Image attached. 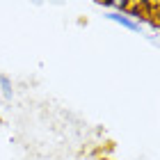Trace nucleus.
<instances>
[{"label": "nucleus", "mask_w": 160, "mask_h": 160, "mask_svg": "<svg viewBox=\"0 0 160 160\" xmlns=\"http://www.w3.org/2000/svg\"><path fill=\"white\" fill-rule=\"evenodd\" d=\"M103 160H110V158H103Z\"/></svg>", "instance_id": "nucleus-3"}, {"label": "nucleus", "mask_w": 160, "mask_h": 160, "mask_svg": "<svg viewBox=\"0 0 160 160\" xmlns=\"http://www.w3.org/2000/svg\"><path fill=\"white\" fill-rule=\"evenodd\" d=\"M0 89H2V94H5V98H12V94H14V89H12V80L7 78V76H0Z\"/></svg>", "instance_id": "nucleus-2"}, {"label": "nucleus", "mask_w": 160, "mask_h": 160, "mask_svg": "<svg viewBox=\"0 0 160 160\" xmlns=\"http://www.w3.org/2000/svg\"><path fill=\"white\" fill-rule=\"evenodd\" d=\"M105 18H110V21H114V23H119V25H123V28H128V30H133V32H140V23L133 21V18H128L126 14L112 12V14H105Z\"/></svg>", "instance_id": "nucleus-1"}]
</instances>
